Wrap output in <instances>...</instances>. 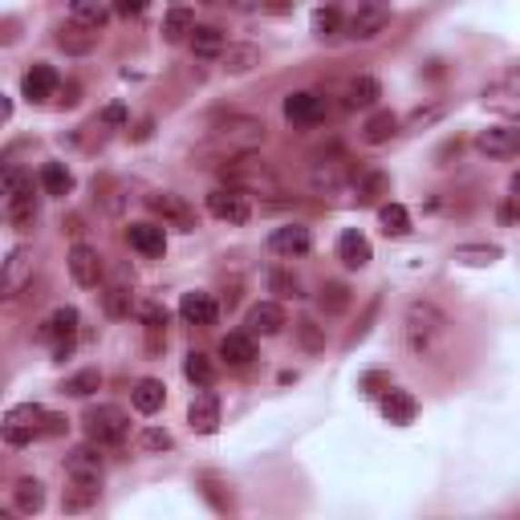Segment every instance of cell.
<instances>
[{"mask_svg": "<svg viewBox=\"0 0 520 520\" xmlns=\"http://www.w3.org/2000/svg\"><path fill=\"white\" fill-rule=\"evenodd\" d=\"M317 305H322V314H345L350 309V289L337 281H325L322 293H317Z\"/></svg>", "mask_w": 520, "mask_h": 520, "instance_id": "cell-37", "label": "cell"}, {"mask_svg": "<svg viewBox=\"0 0 520 520\" xmlns=\"http://www.w3.org/2000/svg\"><path fill=\"white\" fill-rule=\"evenodd\" d=\"M138 322L146 325V334H159V329H167V309H163V305H151V301H146V305L138 309Z\"/></svg>", "mask_w": 520, "mask_h": 520, "instance_id": "cell-48", "label": "cell"}, {"mask_svg": "<svg viewBox=\"0 0 520 520\" xmlns=\"http://www.w3.org/2000/svg\"><path fill=\"white\" fill-rule=\"evenodd\" d=\"M146 207H151L159 220L175 224V228H184V232H195V207L187 204L184 195H175V192H151V195H146Z\"/></svg>", "mask_w": 520, "mask_h": 520, "instance_id": "cell-6", "label": "cell"}, {"mask_svg": "<svg viewBox=\"0 0 520 520\" xmlns=\"http://www.w3.org/2000/svg\"><path fill=\"white\" fill-rule=\"evenodd\" d=\"M45 419L49 411L37 403H21L5 415V444L8 447H29L33 439H45Z\"/></svg>", "mask_w": 520, "mask_h": 520, "instance_id": "cell-4", "label": "cell"}, {"mask_svg": "<svg viewBox=\"0 0 520 520\" xmlns=\"http://www.w3.org/2000/svg\"><path fill=\"white\" fill-rule=\"evenodd\" d=\"M57 45L65 49V54H94V45H98V29H85V25L69 21L62 33H57Z\"/></svg>", "mask_w": 520, "mask_h": 520, "instance_id": "cell-22", "label": "cell"}, {"mask_svg": "<svg viewBox=\"0 0 520 520\" xmlns=\"http://www.w3.org/2000/svg\"><path fill=\"white\" fill-rule=\"evenodd\" d=\"M130 403H135V411L155 415V411H163V403H167V390H163L159 378H143V383H135V390H130Z\"/></svg>", "mask_w": 520, "mask_h": 520, "instance_id": "cell-23", "label": "cell"}, {"mask_svg": "<svg viewBox=\"0 0 520 520\" xmlns=\"http://www.w3.org/2000/svg\"><path fill=\"white\" fill-rule=\"evenodd\" d=\"M143 447H146V452H167V447H171V435H167L163 427H146V431H143Z\"/></svg>", "mask_w": 520, "mask_h": 520, "instance_id": "cell-49", "label": "cell"}, {"mask_svg": "<svg viewBox=\"0 0 520 520\" xmlns=\"http://www.w3.org/2000/svg\"><path fill=\"white\" fill-rule=\"evenodd\" d=\"M13 500H16V513L33 516V513L45 508V488H41V480H21L13 488Z\"/></svg>", "mask_w": 520, "mask_h": 520, "instance_id": "cell-33", "label": "cell"}, {"mask_svg": "<svg viewBox=\"0 0 520 520\" xmlns=\"http://www.w3.org/2000/svg\"><path fill=\"white\" fill-rule=\"evenodd\" d=\"M366 395H383V390H390V378L386 375H378V370H370V375H362V383H358Z\"/></svg>", "mask_w": 520, "mask_h": 520, "instance_id": "cell-50", "label": "cell"}, {"mask_svg": "<svg viewBox=\"0 0 520 520\" xmlns=\"http://www.w3.org/2000/svg\"><path fill=\"white\" fill-rule=\"evenodd\" d=\"M207 212L215 215V220L224 224H248V215H253V207H248V195L245 187H215V192H207Z\"/></svg>", "mask_w": 520, "mask_h": 520, "instance_id": "cell-5", "label": "cell"}, {"mask_svg": "<svg viewBox=\"0 0 520 520\" xmlns=\"http://www.w3.org/2000/svg\"><path fill=\"white\" fill-rule=\"evenodd\" d=\"M245 325H248V334L273 337V334H281V325H285V309L276 305V301H260V305L248 309Z\"/></svg>", "mask_w": 520, "mask_h": 520, "instance_id": "cell-16", "label": "cell"}, {"mask_svg": "<svg viewBox=\"0 0 520 520\" xmlns=\"http://www.w3.org/2000/svg\"><path fill=\"white\" fill-rule=\"evenodd\" d=\"M204 5H215V0H204Z\"/></svg>", "mask_w": 520, "mask_h": 520, "instance_id": "cell-56", "label": "cell"}, {"mask_svg": "<svg viewBox=\"0 0 520 520\" xmlns=\"http://www.w3.org/2000/svg\"><path fill=\"white\" fill-rule=\"evenodd\" d=\"M65 475L74 484H82V488H98V484H102V455H98V447H90V444L74 447V452L65 455Z\"/></svg>", "mask_w": 520, "mask_h": 520, "instance_id": "cell-7", "label": "cell"}, {"mask_svg": "<svg viewBox=\"0 0 520 520\" xmlns=\"http://www.w3.org/2000/svg\"><path fill=\"white\" fill-rule=\"evenodd\" d=\"M220 358L228 366H248L256 358V345H253V334H228L220 342Z\"/></svg>", "mask_w": 520, "mask_h": 520, "instance_id": "cell-28", "label": "cell"}, {"mask_svg": "<svg viewBox=\"0 0 520 520\" xmlns=\"http://www.w3.org/2000/svg\"><path fill=\"white\" fill-rule=\"evenodd\" d=\"M444 115H447L444 102H435V106H423V110H415V115L406 118V130H427V126H435Z\"/></svg>", "mask_w": 520, "mask_h": 520, "instance_id": "cell-46", "label": "cell"}, {"mask_svg": "<svg viewBox=\"0 0 520 520\" xmlns=\"http://www.w3.org/2000/svg\"><path fill=\"white\" fill-rule=\"evenodd\" d=\"M102 123L123 126V123H126V110H123V106H106V110H102Z\"/></svg>", "mask_w": 520, "mask_h": 520, "instance_id": "cell-53", "label": "cell"}, {"mask_svg": "<svg viewBox=\"0 0 520 520\" xmlns=\"http://www.w3.org/2000/svg\"><path fill=\"white\" fill-rule=\"evenodd\" d=\"M187 423H192V431H199V435H212V431L220 427V403H215V395L192 398V406H187Z\"/></svg>", "mask_w": 520, "mask_h": 520, "instance_id": "cell-21", "label": "cell"}, {"mask_svg": "<svg viewBox=\"0 0 520 520\" xmlns=\"http://www.w3.org/2000/svg\"><path fill=\"white\" fill-rule=\"evenodd\" d=\"M110 13H115V8H110L106 0H74V5H69V21L85 25V29H102V25L110 21Z\"/></svg>", "mask_w": 520, "mask_h": 520, "instance_id": "cell-24", "label": "cell"}, {"mask_svg": "<svg viewBox=\"0 0 520 520\" xmlns=\"http://www.w3.org/2000/svg\"><path fill=\"white\" fill-rule=\"evenodd\" d=\"M224 179H228L232 187H265V192H276V179L268 175L256 159H240L232 171L224 167Z\"/></svg>", "mask_w": 520, "mask_h": 520, "instance_id": "cell-15", "label": "cell"}, {"mask_svg": "<svg viewBox=\"0 0 520 520\" xmlns=\"http://www.w3.org/2000/svg\"><path fill=\"white\" fill-rule=\"evenodd\" d=\"M513 192L520 195V171H516V175H513Z\"/></svg>", "mask_w": 520, "mask_h": 520, "instance_id": "cell-55", "label": "cell"}, {"mask_svg": "<svg viewBox=\"0 0 520 520\" xmlns=\"http://www.w3.org/2000/svg\"><path fill=\"white\" fill-rule=\"evenodd\" d=\"M309 245H314V236H309V228H301V224H285V228H276L273 236H268V248H273L276 256H305Z\"/></svg>", "mask_w": 520, "mask_h": 520, "instance_id": "cell-12", "label": "cell"}, {"mask_svg": "<svg viewBox=\"0 0 520 520\" xmlns=\"http://www.w3.org/2000/svg\"><path fill=\"white\" fill-rule=\"evenodd\" d=\"M354 192H358V204H378L383 195H390V175L386 171H362Z\"/></svg>", "mask_w": 520, "mask_h": 520, "instance_id": "cell-32", "label": "cell"}, {"mask_svg": "<svg viewBox=\"0 0 520 520\" xmlns=\"http://www.w3.org/2000/svg\"><path fill=\"white\" fill-rule=\"evenodd\" d=\"M146 5H151V0H110V8H115L118 16H138V13H146Z\"/></svg>", "mask_w": 520, "mask_h": 520, "instance_id": "cell-51", "label": "cell"}, {"mask_svg": "<svg viewBox=\"0 0 520 520\" xmlns=\"http://www.w3.org/2000/svg\"><path fill=\"white\" fill-rule=\"evenodd\" d=\"M395 135H398V118L390 115V110H378V115H370L366 126H362V138H366L370 146H383V143H390Z\"/></svg>", "mask_w": 520, "mask_h": 520, "instance_id": "cell-31", "label": "cell"}, {"mask_svg": "<svg viewBox=\"0 0 520 520\" xmlns=\"http://www.w3.org/2000/svg\"><path fill=\"white\" fill-rule=\"evenodd\" d=\"M102 386V370H94V366H85V370H77V375H69L62 390L65 395H74V398H85V395H94V390Z\"/></svg>", "mask_w": 520, "mask_h": 520, "instance_id": "cell-38", "label": "cell"}, {"mask_svg": "<svg viewBox=\"0 0 520 520\" xmlns=\"http://www.w3.org/2000/svg\"><path fill=\"white\" fill-rule=\"evenodd\" d=\"M33 273H37V256H33V248H13L8 260H5V276H0L5 297H16V293L33 281Z\"/></svg>", "mask_w": 520, "mask_h": 520, "instance_id": "cell-8", "label": "cell"}, {"mask_svg": "<svg viewBox=\"0 0 520 520\" xmlns=\"http://www.w3.org/2000/svg\"><path fill=\"white\" fill-rule=\"evenodd\" d=\"M378 224H383L386 236H406L411 232V212L403 204H383L378 207Z\"/></svg>", "mask_w": 520, "mask_h": 520, "instance_id": "cell-36", "label": "cell"}, {"mask_svg": "<svg viewBox=\"0 0 520 520\" xmlns=\"http://www.w3.org/2000/svg\"><path fill=\"white\" fill-rule=\"evenodd\" d=\"M337 33H342V13H337V8H317L314 13V37L329 41V37H337Z\"/></svg>", "mask_w": 520, "mask_h": 520, "instance_id": "cell-42", "label": "cell"}, {"mask_svg": "<svg viewBox=\"0 0 520 520\" xmlns=\"http://www.w3.org/2000/svg\"><path fill=\"white\" fill-rule=\"evenodd\" d=\"M41 187H45V195H69L74 192V175H69L65 163H45L41 167Z\"/></svg>", "mask_w": 520, "mask_h": 520, "instance_id": "cell-34", "label": "cell"}, {"mask_svg": "<svg viewBox=\"0 0 520 520\" xmlns=\"http://www.w3.org/2000/svg\"><path fill=\"white\" fill-rule=\"evenodd\" d=\"M484 106H496L505 115H520V74H508L496 85H488L484 90Z\"/></svg>", "mask_w": 520, "mask_h": 520, "instance_id": "cell-17", "label": "cell"}, {"mask_svg": "<svg viewBox=\"0 0 520 520\" xmlns=\"http://www.w3.org/2000/svg\"><path fill=\"white\" fill-rule=\"evenodd\" d=\"M285 118L297 123V126L322 123V118H325V98H317V94H309V90L289 94V98H285Z\"/></svg>", "mask_w": 520, "mask_h": 520, "instance_id": "cell-10", "label": "cell"}, {"mask_svg": "<svg viewBox=\"0 0 520 520\" xmlns=\"http://www.w3.org/2000/svg\"><path fill=\"white\" fill-rule=\"evenodd\" d=\"M383 98V85L375 82V77H354L350 82V90H345V106L350 110H366V106H375V102Z\"/></svg>", "mask_w": 520, "mask_h": 520, "instance_id": "cell-30", "label": "cell"}, {"mask_svg": "<svg viewBox=\"0 0 520 520\" xmlns=\"http://www.w3.org/2000/svg\"><path fill=\"white\" fill-rule=\"evenodd\" d=\"M383 29H386V13H383V8H362V13L345 25V33H350L354 41H375Z\"/></svg>", "mask_w": 520, "mask_h": 520, "instance_id": "cell-26", "label": "cell"}, {"mask_svg": "<svg viewBox=\"0 0 520 520\" xmlns=\"http://www.w3.org/2000/svg\"><path fill=\"white\" fill-rule=\"evenodd\" d=\"M5 215L16 232H29L33 224H37V195H8Z\"/></svg>", "mask_w": 520, "mask_h": 520, "instance_id": "cell-27", "label": "cell"}, {"mask_svg": "<svg viewBox=\"0 0 520 520\" xmlns=\"http://www.w3.org/2000/svg\"><path fill=\"white\" fill-rule=\"evenodd\" d=\"M224 49H228V41H224V33L215 29V25H195L192 29V54L195 57H220Z\"/></svg>", "mask_w": 520, "mask_h": 520, "instance_id": "cell-29", "label": "cell"}, {"mask_svg": "<svg viewBox=\"0 0 520 520\" xmlns=\"http://www.w3.org/2000/svg\"><path fill=\"white\" fill-rule=\"evenodd\" d=\"M370 240L362 236L358 228H350V232H342V236H337V260H342L345 268H366L370 265Z\"/></svg>", "mask_w": 520, "mask_h": 520, "instance_id": "cell-20", "label": "cell"}, {"mask_svg": "<svg viewBox=\"0 0 520 520\" xmlns=\"http://www.w3.org/2000/svg\"><path fill=\"white\" fill-rule=\"evenodd\" d=\"M220 57H224V69H228V74H248V69L260 65V49L256 45H228Z\"/></svg>", "mask_w": 520, "mask_h": 520, "instance_id": "cell-35", "label": "cell"}, {"mask_svg": "<svg viewBox=\"0 0 520 520\" xmlns=\"http://www.w3.org/2000/svg\"><path fill=\"white\" fill-rule=\"evenodd\" d=\"M65 265H69V276H74L82 289H94V285L102 281V256H98V248L74 245V248H69V256H65Z\"/></svg>", "mask_w": 520, "mask_h": 520, "instance_id": "cell-9", "label": "cell"}, {"mask_svg": "<svg viewBox=\"0 0 520 520\" xmlns=\"http://www.w3.org/2000/svg\"><path fill=\"white\" fill-rule=\"evenodd\" d=\"M82 423H85V435H90V444H98V447H115V444H123L126 431H130L126 411H123V406H115V403L90 406Z\"/></svg>", "mask_w": 520, "mask_h": 520, "instance_id": "cell-3", "label": "cell"}, {"mask_svg": "<svg viewBox=\"0 0 520 520\" xmlns=\"http://www.w3.org/2000/svg\"><path fill=\"white\" fill-rule=\"evenodd\" d=\"M102 305H106L110 317H126L130 314V289L126 285H110V289L102 293Z\"/></svg>", "mask_w": 520, "mask_h": 520, "instance_id": "cell-43", "label": "cell"}, {"mask_svg": "<svg viewBox=\"0 0 520 520\" xmlns=\"http://www.w3.org/2000/svg\"><path fill=\"white\" fill-rule=\"evenodd\" d=\"M444 342H447V317H444V309H435L431 301H415V305L406 309V345H411V354L431 358V354H435Z\"/></svg>", "mask_w": 520, "mask_h": 520, "instance_id": "cell-1", "label": "cell"}, {"mask_svg": "<svg viewBox=\"0 0 520 520\" xmlns=\"http://www.w3.org/2000/svg\"><path fill=\"white\" fill-rule=\"evenodd\" d=\"M179 314L192 325H215L220 305L212 301V293H184V297H179Z\"/></svg>", "mask_w": 520, "mask_h": 520, "instance_id": "cell-19", "label": "cell"}, {"mask_svg": "<svg viewBox=\"0 0 520 520\" xmlns=\"http://www.w3.org/2000/svg\"><path fill=\"white\" fill-rule=\"evenodd\" d=\"M62 102H65V106H74V102H77V85H74V82L65 85V98H62Z\"/></svg>", "mask_w": 520, "mask_h": 520, "instance_id": "cell-54", "label": "cell"}, {"mask_svg": "<svg viewBox=\"0 0 520 520\" xmlns=\"http://www.w3.org/2000/svg\"><path fill=\"white\" fill-rule=\"evenodd\" d=\"M383 415L386 423H395V427H406V423H415V415H419V403H415V395H406V390H383Z\"/></svg>", "mask_w": 520, "mask_h": 520, "instance_id": "cell-18", "label": "cell"}, {"mask_svg": "<svg viewBox=\"0 0 520 520\" xmlns=\"http://www.w3.org/2000/svg\"><path fill=\"white\" fill-rule=\"evenodd\" d=\"M342 179H345L342 163H322V167L314 171V187H317V192H337V187H342Z\"/></svg>", "mask_w": 520, "mask_h": 520, "instance_id": "cell-44", "label": "cell"}, {"mask_svg": "<svg viewBox=\"0 0 520 520\" xmlns=\"http://www.w3.org/2000/svg\"><path fill=\"white\" fill-rule=\"evenodd\" d=\"M297 334H301V345H305V350H325V329L317 325L314 317H301Z\"/></svg>", "mask_w": 520, "mask_h": 520, "instance_id": "cell-45", "label": "cell"}, {"mask_svg": "<svg viewBox=\"0 0 520 520\" xmlns=\"http://www.w3.org/2000/svg\"><path fill=\"white\" fill-rule=\"evenodd\" d=\"M5 195H33V175H25L21 167L5 171Z\"/></svg>", "mask_w": 520, "mask_h": 520, "instance_id": "cell-47", "label": "cell"}, {"mask_svg": "<svg viewBox=\"0 0 520 520\" xmlns=\"http://www.w3.org/2000/svg\"><path fill=\"white\" fill-rule=\"evenodd\" d=\"M268 289H273L281 301L301 297V281L293 273H285V268H273V273H268Z\"/></svg>", "mask_w": 520, "mask_h": 520, "instance_id": "cell-41", "label": "cell"}, {"mask_svg": "<svg viewBox=\"0 0 520 520\" xmlns=\"http://www.w3.org/2000/svg\"><path fill=\"white\" fill-rule=\"evenodd\" d=\"M505 256L496 245H459L455 248V260H464V265H496V260Z\"/></svg>", "mask_w": 520, "mask_h": 520, "instance_id": "cell-39", "label": "cell"}, {"mask_svg": "<svg viewBox=\"0 0 520 520\" xmlns=\"http://www.w3.org/2000/svg\"><path fill=\"white\" fill-rule=\"evenodd\" d=\"M21 94L29 102H49L57 94V74H54V65H45V62H37L29 69V74L21 77Z\"/></svg>", "mask_w": 520, "mask_h": 520, "instance_id": "cell-13", "label": "cell"}, {"mask_svg": "<svg viewBox=\"0 0 520 520\" xmlns=\"http://www.w3.org/2000/svg\"><path fill=\"white\" fill-rule=\"evenodd\" d=\"M184 375L192 378L195 386H207V383L215 378V370H212V362H207V354H195V350H192V354L184 358Z\"/></svg>", "mask_w": 520, "mask_h": 520, "instance_id": "cell-40", "label": "cell"}, {"mask_svg": "<svg viewBox=\"0 0 520 520\" xmlns=\"http://www.w3.org/2000/svg\"><path fill=\"white\" fill-rule=\"evenodd\" d=\"M265 138H268V130L260 118L232 115V118H224V123L212 126L207 146H212V151H228V159H232V155H253L256 146H265Z\"/></svg>", "mask_w": 520, "mask_h": 520, "instance_id": "cell-2", "label": "cell"}, {"mask_svg": "<svg viewBox=\"0 0 520 520\" xmlns=\"http://www.w3.org/2000/svg\"><path fill=\"white\" fill-rule=\"evenodd\" d=\"M496 215H500V224H520V195L505 199V204L496 207Z\"/></svg>", "mask_w": 520, "mask_h": 520, "instance_id": "cell-52", "label": "cell"}, {"mask_svg": "<svg viewBox=\"0 0 520 520\" xmlns=\"http://www.w3.org/2000/svg\"><path fill=\"white\" fill-rule=\"evenodd\" d=\"M192 29H195L192 8H184V5L167 8V16H163V41H167V45H179L184 37H192Z\"/></svg>", "mask_w": 520, "mask_h": 520, "instance_id": "cell-25", "label": "cell"}, {"mask_svg": "<svg viewBox=\"0 0 520 520\" xmlns=\"http://www.w3.org/2000/svg\"><path fill=\"white\" fill-rule=\"evenodd\" d=\"M475 146H480L484 155H492V159H508V155L520 151V130L516 126H488L475 135Z\"/></svg>", "mask_w": 520, "mask_h": 520, "instance_id": "cell-11", "label": "cell"}, {"mask_svg": "<svg viewBox=\"0 0 520 520\" xmlns=\"http://www.w3.org/2000/svg\"><path fill=\"white\" fill-rule=\"evenodd\" d=\"M126 240H130V248L143 253V256H163L167 253V232H163L159 224H130Z\"/></svg>", "mask_w": 520, "mask_h": 520, "instance_id": "cell-14", "label": "cell"}]
</instances>
